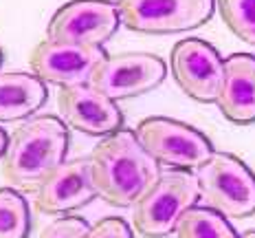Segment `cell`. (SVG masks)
<instances>
[{"instance_id":"cell-5","label":"cell","mask_w":255,"mask_h":238,"mask_svg":"<svg viewBox=\"0 0 255 238\" xmlns=\"http://www.w3.org/2000/svg\"><path fill=\"white\" fill-rule=\"evenodd\" d=\"M139 144L158 166L189 172L214 155V146L198 128L169 117H147L134 130Z\"/></svg>"},{"instance_id":"cell-2","label":"cell","mask_w":255,"mask_h":238,"mask_svg":"<svg viewBox=\"0 0 255 238\" xmlns=\"http://www.w3.org/2000/svg\"><path fill=\"white\" fill-rule=\"evenodd\" d=\"M68 128L53 115L29 117L9 137L2 155V179L13 188L38 190L49 174L66 161Z\"/></svg>"},{"instance_id":"cell-21","label":"cell","mask_w":255,"mask_h":238,"mask_svg":"<svg viewBox=\"0 0 255 238\" xmlns=\"http://www.w3.org/2000/svg\"><path fill=\"white\" fill-rule=\"evenodd\" d=\"M240 238H255V230L253 232H247V234H242Z\"/></svg>"},{"instance_id":"cell-10","label":"cell","mask_w":255,"mask_h":238,"mask_svg":"<svg viewBox=\"0 0 255 238\" xmlns=\"http://www.w3.org/2000/svg\"><path fill=\"white\" fill-rule=\"evenodd\" d=\"M106 57L102 46L71 44V42L42 40L29 53V66L35 77L55 86L88 84L95 66Z\"/></svg>"},{"instance_id":"cell-12","label":"cell","mask_w":255,"mask_h":238,"mask_svg":"<svg viewBox=\"0 0 255 238\" xmlns=\"http://www.w3.org/2000/svg\"><path fill=\"white\" fill-rule=\"evenodd\" d=\"M62 121L66 128H75L90 137H108L124 128L119 106L88 84L64 86L57 93Z\"/></svg>"},{"instance_id":"cell-19","label":"cell","mask_w":255,"mask_h":238,"mask_svg":"<svg viewBox=\"0 0 255 238\" xmlns=\"http://www.w3.org/2000/svg\"><path fill=\"white\" fill-rule=\"evenodd\" d=\"M84 238H134L130 225L119 216H106V219L97 221L95 225L88 227Z\"/></svg>"},{"instance_id":"cell-4","label":"cell","mask_w":255,"mask_h":238,"mask_svg":"<svg viewBox=\"0 0 255 238\" xmlns=\"http://www.w3.org/2000/svg\"><path fill=\"white\" fill-rule=\"evenodd\" d=\"M198 183L191 172H163L132 205V223L147 238H163L176 230L180 216L198 203Z\"/></svg>"},{"instance_id":"cell-8","label":"cell","mask_w":255,"mask_h":238,"mask_svg":"<svg viewBox=\"0 0 255 238\" xmlns=\"http://www.w3.org/2000/svg\"><path fill=\"white\" fill-rule=\"evenodd\" d=\"M119 9L110 0H68L46 24V40L102 46L119 26Z\"/></svg>"},{"instance_id":"cell-18","label":"cell","mask_w":255,"mask_h":238,"mask_svg":"<svg viewBox=\"0 0 255 238\" xmlns=\"http://www.w3.org/2000/svg\"><path fill=\"white\" fill-rule=\"evenodd\" d=\"M88 227L90 225L79 216H62L46 225L40 238H84Z\"/></svg>"},{"instance_id":"cell-14","label":"cell","mask_w":255,"mask_h":238,"mask_svg":"<svg viewBox=\"0 0 255 238\" xmlns=\"http://www.w3.org/2000/svg\"><path fill=\"white\" fill-rule=\"evenodd\" d=\"M49 99V88L33 73L0 71V121L33 117Z\"/></svg>"},{"instance_id":"cell-1","label":"cell","mask_w":255,"mask_h":238,"mask_svg":"<svg viewBox=\"0 0 255 238\" xmlns=\"http://www.w3.org/2000/svg\"><path fill=\"white\" fill-rule=\"evenodd\" d=\"M97 197L115 208H130L163 174L139 144L134 130L121 128L104 137L88 157Z\"/></svg>"},{"instance_id":"cell-16","label":"cell","mask_w":255,"mask_h":238,"mask_svg":"<svg viewBox=\"0 0 255 238\" xmlns=\"http://www.w3.org/2000/svg\"><path fill=\"white\" fill-rule=\"evenodd\" d=\"M31 232L29 203L18 190L0 188V238H26Z\"/></svg>"},{"instance_id":"cell-20","label":"cell","mask_w":255,"mask_h":238,"mask_svg":"<svg viewBox=\"0 0 255 238\" xmlns=\"http://www.w3.org/2000/svg\"><path fill=\"white\" fill-rule=\"evenodd\" d=\"M7 144H9V135L4 132V128H0V159H2L4 150H7Z\"/></svg>"},{"instance_id":"cell-7","label":"cell","mask_w":255,"mask_h":238,"mask_svg":"<svg viewBox=\"0 0 255 238\" xmlns=\"http://www.w3.org/2000/svg\"><path fill=\"white\" fill-rule=\"evenodd\" d=\"M119 18L139 33H180L205 24L216 0H119Z\"/></svg>"},{"instance_id":"cell-6","label":"cell","mask_w":255,"mask_h":238,"mask_svg":"<svg viewBox=\"0 0 255 238\" xmlns=\"http://www.w3.org/2000/svg\"><path fill=\"white\" fill-rule=\"evenodd\" d=\"M167 66L154 53H117L106 55L88 79V86L113 102L139 97L165 79Z\"/></svg>"},{"instance_id":"cell-13","label":"cell","mask_w":255,"mask_h":238,"mask_svg":"<svg viewBox=\"0 0 255 238\" xmlns=\"http://www.w3.org/2000/svg\"><path fill=\"white\" fill-rule=\"evenodd\" d=\"M220 113L231 124L249 126L255 121V55L233 53L225 60V77L216 99Z\"/></svg>"},{"instance_id":"cell-17","label":"cell","mask_w":255,"mask_h":238,"mask_svg":"<svg viewBox=\"0 0 255 238\" xmlns=\"http://www.w3.org/2000/svg\"><path fill=\"white\" fill-rule=\"evenodd\" d=\"M222 22L247 44H255V0H218Z\"/></svg>"},{"instance_id":"cell-9","label":"cell","mask_w":255,"mask_h":238,"mask_svg":"<svg viewBox=\"0 0 255 238\" xmlns=\"http://www.w3.org/2000/svg\"><path fill=\"white\" fill-rule=\"evenodd\" d=\"M169 64L178 88L187 97L203 104H211L218 99L225 77V60L209 42L198 38L176 42Z\"/></svg>"},{"instance_id":"cell-11","label":"cell","mask_w":255,"mask_h":238,"mask_svg":"<svg viewBox=\"0 0 255 238\" xmlns=\"http://www.w3.org/2000/svg\"><path fill=\"white\" fill-rule=\"evenodd\" d=\"M97 199L88 159H71L55 168L35 190V210L46 216L71 214Z\"/></svg>"},{"instance_id":"cell-22","label":"cell","mask_w":255,"mask_h":238,"mask_svg":"<svg viewBox=\"0 0 255 238\" xmlns=\"http://www.w3.org/2000/svg\"><path fill=\"white\" fill-rule=\"evenodd\" d=\"M2 60H4V55H2V49H0V66H2Z\"/></svg>"},{"instance_id":"cell-3","label":"cell","mask_w":255,"mask_h":238,"mask_svg":"<svg viewBox=\"0 0 255 238\" xmlns=\"http://www.w3.org/2000/svg\"><path fill=\"white\" fill-rule=\"evenodd\" d=\"M205 208L225 219H247L255 214V174L231 152H214L194 170Z\"/></svg>"},{"instance_id":"cell-15","label":"cell","mask_w":255,"mask_h":238,"mask_svg":"<svg viewBox=\"0 0 255 238\" xmlns=\"http://www.w3.org/2000/svg\"><path fill=\"white\" fill-rule=\"evenodd\" d=\"M176 238H240L233 225L211 208L194 205L180 216L176 225Z\"/></svg>"}]
</instances>
